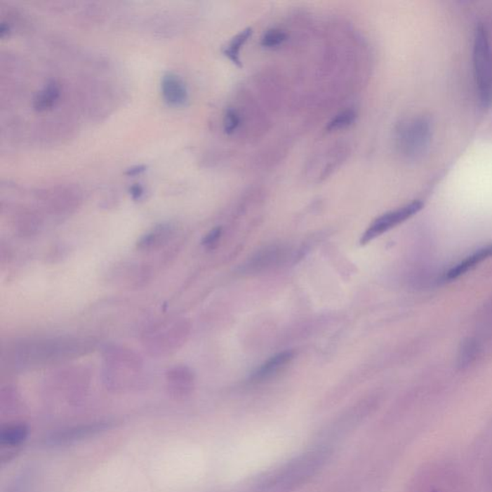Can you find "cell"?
I'll return each mask as SVG.
<instances>
[{
    "instance_id": "cell-1",
    "label": "cell",
    "mask_w": 492,
    "mask_h": 492,
    "mask_svg": "<svg viewBox=\"0 0 492 492\" xmlns=\"http://www.w3.org/2000/svg\"><path fill=\"white\" fill-rule=\"evenodd\" d=\"M327 452L324 450H314L301 455L285 467L268 476L261 484L262 491L268 492H285L305 483L312 477L320 468L324 467L327 459Z\"/></svg>"
},
{
    "instance_id": "cell-2",
    "label": "cell",
    "mask_w": 492,
    "mask_h": 492,
    "mask_svg": "<svg viewBox=\"0 0 492 492\" xmlns=\"http://www.w3.org/2000/svg\"><path fill=\"white\" fill-rule=\"evenodd\" d=\"M432 124L425 117L404 119L395 129L398 152L408 160L423 157L432 142Z\"/></svg>"
},
{
    "instance_id": "cell-3",
    "label": "cell",
    "mask_w": 492,
    "mask_h": 492,
    "mask_svg": "<svg viewBox=\"0 0 492 492\" xmlns=\"http://www.w3.org/2000/svg\"><path fill=\"white\" fill-rule=\"evenodd\" d=\"M473 69L481 105L488 108L492 103V55L486 26L476 27L473 43Z\"/></svg>"
},
{
    "instance_id": "cell-4",
    "label": "cell",
    "mask_w": 492,
    "mask_h": 492,
    "mask_svg": "<svg viewBox=\"0 0 492 492\" xmlns=\"http://www.w3.org/2000/svg\"><path fill=\"white\" fill-rule=\"evenodd\" d=\"M423 203L415 200L398 208L397 210L390 211L384 213L378 218H376L369 226L368 230L364 234L361 238V244H368L371 239L376 238L385 232L389 231L390 229L395 227L400 223L408 220V218L415 215L419 211L423 209Z\"/></svg>"
},
{
    "instance_id": "cell-5",
    "label": "cell",
    "mask_w": 492,
    "mask_h": 492,
    "mask_svg": "<svg viewBox=\"0 0 492 492\" xmlns=\"http://www.w3.org/2000/svg\"><path fill=\"white\" fill-rule=\"evenodd\" d=\"M161 90H162L164 100L169 106H183L189 98L184 82L178 75L173 72H168L164 75L161 82Z\"/></svg>"
},
{
    "instance_id": "cell-6",
    "label": "cell",
    "mask_w": 492,
    "mask_h": 492,
    "mask_svg": "<svg viewBox=\"0 0 492 492\" xmlns=\"http://www.w3.org/2000/svg\"><path fill=\"white\" fill-rule=\"evenodd\" d=\"M293 359V354L288 352V351L272 357L254 372L251 376L252 381L262 382L264 380L272 378V376L286 368Z\"/></svg>"
},
{
    "instance_id": "cell-7",
    "label": "cell",
    "mask_w": 492,
    "mask_h": 492,
    "mask_svg": "<svg viewBox=\"0 0 492 492\" xmlns=\"http://www.w3.org/2000/svg\"><path fill=\"white\" fill-rule=\"evenodd\" d=\"M492 256V246H486L485 248L479 250L478 252L471 255V256L465 258L463 262L456 265L452 270L447 272L446 278L448 280L455 279L459 276L465 274V272L475 267L476 265L480 264L481 262L485 261L486 259Z\"/></svg>"
},
{
    "instance_id": "cell-8",
    "label": "cell",
    "mask_w": 492,
    "mask_h": 492,
    "mask_svg": "<svg viewBox=\"0 0 492 492\" xmlns=\"http://www.w3.org/2000/svg\"><path fill=\"white\" fill-rule=\"evenodd\" d=\"M60 96L59 86L55 82H49L37 93L34 98V109L44 112L52 108Z\"/></svg>"
},
{
    "instance_id": "cell-9",
    "label": "cell",
    "mask_w": 492,
    "mask_h": 492,
    "mask_svg": "<svg viewBox=\"0 0 492 492\" xmlns=\"http://www.w3.org/2000/svg\"><path fill=\"white\" fill-rule=\"evenodd\" d=\"M168 381L174 392L177 394H185L191 387L192 374L189 368L177 366L168 372Z\"/></svg>"
},
{
    "instance_id": "cell-10",
    "label": "cell",
    "mask_w": 492,
    "mask_h": 492,
    "mask_svg": "<svg viewBox=\"0 0 492 492\" xmlns=\"http://www.w3.org/2000/svg\"><path fill=\"white\" fill-rule=\"evenodd\" d=\"M252 33H253L252 28H246V29L241 31L236 37L233 38V40L229 43L225 49V56L239 67L243 66L241 60V48L248 41V39L251 37Z\"/></svg>"
},
{
    "instance_id": "cell-11",
    "label": "cell",
    "mask_w": 492,
    "mask_h": 492,
    "mask_svg": "<svg viewBox=\"0 0 492 492\" xmlns=\"http://www.w3.org/2000/svg\"><path fill=\"white\" fill-rule=\"evenodd\" d=\"M107 428L105 423L95 424V425H88L77 427V428L70 429L69 431L62 432L61 434H56L52 437L51 441L55 444H61V442L74 441V439H81L87 434L98 433L101 430Z\"/></svg>"
},
{
    "instance_id": "cell-12",
    "label": "cell",
    "mask_w": 492,
    "mask_h": 492,
    "mask_svg": "<svg viewBox=\"0 0 492 492\" xmlns=\"http://www.w3.org/2000/svg\"><path fill=\"white\" fill-rule=\"evenodd\" d=\"M357 119V113L353 109L342 111L335 114L326 125V132L334 133L345 130L354 124Z\"/></svg>"
},
{
    "instance_id": "cell-13",
    "label": "cell",
    "mask_w": 492,
    "mask_h": 492,
    "mask_svg": "<svg viewBox=\"0 0 492 492\" xmlns=\"http://www.w3.org/2000/svg\"><path fill=\"white\" fill-rule=\"evenodd\" d=\"M27 434L28 429L25 425L10 426L2 432L0 439L2 444L14 446L25 441Z\"/></svg>"
},
{
    "instance_id": "cell-14",
    "label": "cell",
    "mask_w": 492,
    "mask_h": 492,
    "mask_svg": "<svg viewBox=\"0 0 492 492\" xmlns=\"http://www.w3.org/2000/svg\"><path fill=\"white\" fill-rule=\"evenodd\" d=\"M169 234H171V230L168 228H166V226H161L140 239L139 247L140 249L154 248L156 246H161L163 241H166L168 239L166 237Z\"/></svg>"
},
{
    "instance_id": "cell-15",
    "label": "cell",
    "mask_w": 492,
    "mask_h": 492,
    "mask_svg": "<svg viewBox=\"0 0 492 492\" xmlns=\"http://www.w3.org/2000/svg\"><path fill=\"white\" fill-rule=\"evenodd\" d=\"M287 40V34L283 30L273 28V29L267 30L262 36L261 44L265 48H276L278 46H282Z\"/></svg>"
},
{
    "instance_id": "cell-16",
    "label": "cell",
    "mask_w": 492,
    "mask_h": 492,
    "mask_svg": "<svg viewBox=\"0 0 492 492\" xmlns=\"http://www.w3.org/2000/svg\"><path fill=\"white\" fill-rule=\"evenodd\" d=\"M243 124V118L236 109L229 108L223 119V130L227 135L234 134Z\"/></svg>"
},
{
    "instance_id": "cell-17",
    "label": "cell",
    "mask_w": 492,
    "mask_h": 492,
    "mask_svg": "<svg viewBox=\"0 0 492 492\" xmlns=\"http://www.w3.org/2000/svg\"><path fill=\"white\" fill-rule=\"evenodd\" d=\"M221 235V229L220 228H215L213 229V230L211 231L209 234H208L207 237H206L204 241L205 246L212 247L213 244L217 243L218 241V239H220V237Z\"/></svg>"
},
{
    "instance_id": "cell-18",
    "label": "cell",
    "mask_w": 492,
    "mask_h": 492,
    "mask_svg": "<svg viewBox=\"0 0 492 492\" xmlns=\"http://www.w3.org/2000/svg\"><path fill=\"white\" fill-rule=\"evenodd\" d=\"M129 192L133 199L138 200L142 199V195H144V187L140 186V184H135L130 187Z\"/></svg>"
},
{
    "instance_id": "cell-19",
    "label": "cell",
    "mask_w": 492,
    "mask_h": 492,
    "mask_svg": "<svg viewBox=\"0 0 492 492\" xmlns=\"http://www.w3.org/2000/svg\"><path fill=\"white\" fill-rule=\"evenodd\" d=\"M147 171V166L144 165H140V166H133V168L127 169L126 175L128 176H136L139 175V174L144 173V171Z\"/></svg>"
},
{
    "instance_id": "cell-20",
    "label": "cell",
    "mask_w": 492,
    "mask_h": 492,
    "mask_svg": "<svg viewBox=\"0 0 492 492\" xmlns=\"http://www.w3.org/2000/svg\"><path fill=\"white\" fill-rule=\"evenodd\" d=\"M9 26L5 25V23H2L1 26H0V37L4 38L5 36L9 34Z\"/></svg>"
}]
</instances>
